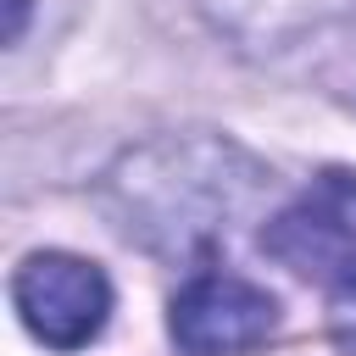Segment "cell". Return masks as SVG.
<instances>
[{"label": "cell", "instance_id": "3", "mask_svg": "<svg viewBox=\"0 0 356 356\" xmlns=\"http://www.w3.org/2000/svg\"><path fill=\"white\" fill-rule=\"evenodd\" d=\"M22 328L50 350H83L111 317V278L72 250H33L11 273Z\"/></svg>", "mask_w": 356, "mask_h": 356}, {"label": "cell", "instance_id": "6", "mask_svg": "<svg viewBox=\"0 0 356 356\" xmlns=\"http://www.w3.org/2000/svg\"><path fill=\"white\" fill-rule=\"evenodd\" d=\"M328 334H334V345L345 356H356V289H345V295L328 300Z\"/></svg>", "mask_w": 356, "mask_h": 356}, {"label": "cell", "instance_id": "4", "mask_svg": "<svg viewBox=\"0 0 356 356\" xmlns=\"http://www.w3.org/2000/svg\"><path fill=\"white\" fill-rule=\"evenodd\" d=\"M167 334L184 356H250L278 334V300L245 273L206 267L172 295Z\"/></svg>", "mask_w": 356, "mask_h": 356}, {"label": "cell", "instance_id": "1", "mask_svg": "<svg viewBox=\"0 0 356 356\" xmlns=\"http://www.w3.org/2000/svg\"><path fill=\"white\" fill-rule=\"evenodd\" d=\"M267 161H256L239 139L189 128L122 150L100 172L95 200L128 245L161 261H195L222 245L267 200Z\"/></svg>", "mask_w": 356, "mask_h": 356}, {"label": "cell", "instance_id": "5", "mask_svg": "<svg viewBox=\"0 0 356 356\" xmlns=\"http://www.w3.org/2000/svg\"><path fill=\"white\" fill-rule=\"evenodd\" d=\"M195 11L250 61H306L356 28V0H195Z\"/></svg>", "mask_w": 356, "mask_h": 356}, {"label": "cell", "instance_id": "2", "mask_svg": "<svg viewBox=\"0 0 356 356\" xmlns=\"http://www.w3.org/2000/svg\"><path fill=\"white\" fill-rule=\"evenodd\" d=\"M261 250L306 284L328 295L356 289V172L328 167L317 172L289 206H278L261 228Z\"/></svg>", "mask_w": 356, "mask_h": 356}, {"label": "cell", "instance_id": "7", "mask_svg": "<svg viewBox=\"0 0 356 356\" xmlns=\"http://www.w3.org/2000/svg\"><path fill=\"white\" fill-rule=\"evenodd\" d=\"M6 11H11V17H6V44H17L22 28H28V0H6Z\"/></svg>", "mask_w": 356, "mask_h": 356}]
</instances>
